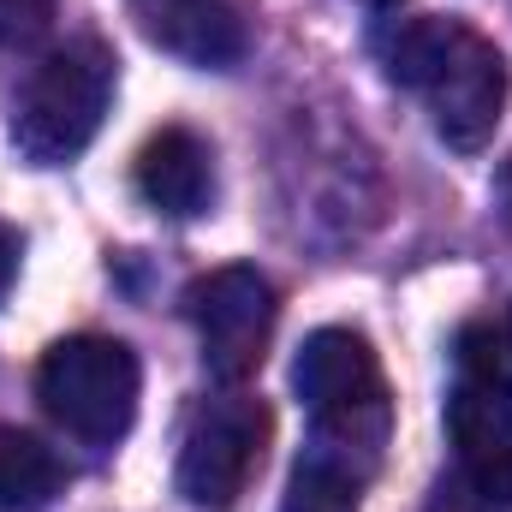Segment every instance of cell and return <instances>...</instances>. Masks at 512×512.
<instances>
[{
  "label": "cell",
  "mask_w": 512,
  "mask_h": 512,
  "mask_svg": "<svg viewBox=\"0 0 512 512\" xmlns=\"http://www.w3.org/2000/svg\"><path fill=\"white\" fill-rule=\"evenodd\" d=\"M382 66L387 78L411 96H423L435 137L459 155H477L507 108V60L501 48L453 18V12H429V18H399L382 36Z\"/></svg>",
  "instance_id": "6da1fadb"
},
{
  "label": "cell",
  "mask_w": 512,
  "mask_h": 512,
  "mask_svg": "<svg viewBox=\"0 0 512 512\" xmlns=\"http://www.w3.org/2000/svg\"><path fill=\"white\" fill-rule=\"evenodd\" d=\"M292 393L310 417V447L370 477L393 429V399L370 340L358 328H316L292 358Z\"/></svg>",
  "instance_id": "7a4b0ae2"
},
{
  "label": "cell",
  "mask_w": 512,
  "mask_h": 512,
  "mask_svg": "<svg viewBox=\"0 0 512 512\" xmlns=\"http://www.w3.org/2000/svg\"><path fill=\"white\" fill-rule=\"evenodd\" d=\"M447 441L459 483L489 512H512V334L471 322L453 346Z\"/></svg>",
  "instance_id": "3957f363"
},
{
  "label": "cell",
  "mask_w": 512,
  "mask_h": 512,
  "mask_svg": "<svg viewBox=\"0 0 512 512\" xmlns=\"http://www.w3.org/2000/svg\"><path fill=\"white\" fill-rule=\"evenodd\" d=\"M120 60L102 36H72L66 48L42 54V66L24 78L12 108V149L30 167H66L78 161L114 108Z\"/></svg>",
  "instance_id": "277c9868"
},
{
  "label": "cell",
  "mask_w": 512,
  "mask_h": 512,
  "mask_svg": "<svg viewBox=\"0 0 512 512\" xmlns=\"http://www.w3.org/2000/svg\"><path fill=\"white\" fill-rule=\"evenodd\" d=\"M36 399L42 411L84 447H114L137 423L143 399V364L114 334H72L54 340L36 364Z\"/></svg>",
  "instance_id": "5b68a950"
},
{
  "label": "cell",
  "mask_w": 512,
  "mask_h": 512,
  "mask_svg": "<svg viewBox=\"0 0 512 512\" xmlns=\"http://www.w3.org/2000/svg\"><path fill=\"white\" fill-rule=\"evenodd\" d=\"M268 405L251 393H215L191 411L185 441H179V465H173V489L185 495V507L197 512H233L239 495L251 489L262 471V447H268Z\"/></svg>",
  "instance_id": "8992f818"
},
{
  "label": "cell",
  "mask_w": 512,
  "mask_h": 512,
  "mask_svg": "<svg viewBox=\"0 0 512 512\" xmlns=\"http://www.w3.org/2000/svg\"><path fill=\"white\" fill-rule=\"evenodd\" d=\"M185 316L197 328V346H203V370L215 382L239 387L251 382L268 358V340H274V286L268 274L251 262H227V268H209L203 280H191L185 292Z\"/></svg>",
  "instance_id": "52a82bcc"
},
{
  "label": "cell",
  "mask_w": 512,
  "mask_h": 512,
  "mask_svg": "<svg viewBox=\"0 0 512 512\" xmlns=\"http://www.w3.org/2000/svg\"><path fill=\"white\" fill-rule=\"evenodd\" d=\"M143 36L185 66H239L251 48V24L239 0H131Z\"/></svg>",
  "instance_id": "ba28073f"
},
{
  "label": "cell",
  "mask_w": 512,
  "mask_h": 512,
  "mask_svg": "<svg viewBox=\"0 0 512 512\" xmlns=\"http://www.w3.org/2000/svg\"><path fill=\"white\" fill-rule=\"evenodd\" d=\"M137 197L167 221H197L215 209V149L185 126H161L137 149Z\"/></svg>",
  "instance_id": "9c48e42d"
},
{
  "label": "cell",
  "mask_w": 512,
  "mask_h": 512,
  "mask_svg": "<svg viewBox=\"0 0 512 512\" xmlns=\"http://www.w3.org/2000/svg\"><path fill=\"white\" fill-rule=\"evenodd\" d=\"M66 489V465L30 429L0 423V512H42Z\"/></svg>",
  "instance_id": "30bf717a"
},
{
  "label": "cell",
  "mask_w": 512,
  "mask_h": 512,
  "mask_svg": "<svg viewBox=\"0 0 512 512\" xmlns=\"http://www.w3.org/2000/svg\"><path fill=\"white\" fill-rule=\"evenodd\" d=\"M364 501V471L304 447L298 465H292V483H286V501L280 512H358Z\"/></svg>",
  "instance_id": "8fae6325"
},
{
  "label": "cell",
  "mask_w": 512,
  "mask_h": 512,
  "mask_svg": "<svg viewBox=\"0 0 512 512\" xmlns=\"http://www.w3.org/2000/svg\"><path fill=\"white\" fill-rule=\"evenodd\" d=\"M60 18V0H0V48L18 54V48H36Z\"/></svg>",
  "instance_id": "7c38bea8"
},
{
  "label": "cell",
  "mask_w": 512,
  "mask_h": 512,
  "mask_svg": "<svg viewBox=\"0 0 512 512\" xmlns=\"http://www.w3.org/2000/svg\"><path fill=\"white\" fill-rule=\"evenodd\" d=\"M18 262H24V233L0 221V304H6V292H12V280H18Z\"/></svg>",
  "instance_id": "4fadbf2b"
},
{
  "label": "cell",
  "mask_w": 512,
  "mask_h": 512,
  "mask_svg": "<svg viewBox=\"0 0 512 512\" xmlns=\"http://www.w3.org/2000/svg\"><path fill=\"white\" fill-rule=\"evenodd\" d=\"M501 197H507V209H512V155H507V167H501Z\"/></svg>",
  "instance_id": "5bb4252c"
},
{
  "label": "cell",
  "mask_w": 512,
  "mask_h": 512,
  "mask_svg": "<svg viewBox=\"0 0 512 512\" xmlns=\"http://www.w3.org/2000/svg\"><path fill=\"white\" fill-rule=\"evenodd\" d=\"M370 6H382V12H387V6H405V0H370Z\"/></svg>",
  "instance_id": "9a60e30c"
}]
</instances>
